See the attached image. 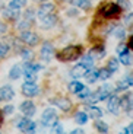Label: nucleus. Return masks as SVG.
I'll return each instance as SVG.
<instances>
[{
  "label": "nucleus",
  "mask_w": 133,
  "mask_h": 134,
  "mask_svg": "<svg viewBox=\"0 0 133 134\" xmlns=\"http://www.w3.org/2000/svg\"><path fill=\"white\" fill-rule=\"evenodd\" d=\"M54 55V50H53V45L50 42H44L43 44V48H41V60L43 61H50Z\"/></svg>",
  "instance_id": "obj_10"
},
{
  "label": "nucleus",
  "mask_w": 133,
  "mask_h": 134,
  "mask_svg": "<svg viewBox=\"0 0 133 134\" xmlns=\"http://www.w3.org/2000/svg\"><path fill=\"white\" fill-rule=\"evenodd\" d=\"M10 50L9 47V44H3V42H0V58H3L4 55L7 54V51Z\"/></svg>",
  "instance_id": "obj_34"
},
{
  "label": "nucleus",
  "mask_w": 133,
  "mask_h": 134,
  "mask_svg": "<svg viewBox=\"0 0 133 134\" xmlns=\"http://www.w3.org/2000/svg\"><path fill=\"white\" fill-rule=\"evenodd\" d=\"M22 73H23V67L21 66V64H15V66L10 69V71H9V77L15 80V79H19Z\"/></svg>",
  "instance_id": "obj_18"
},
{
  "label": "nucleus",
  "mask_w": 133,
  "mask_h": 134,
  "mask_svg": "<svg viewBox=\"0 0 133 134\" xmlns=\"http://www.w3.org/2000/svg\"><path fill=\"white\" fill-rule=\"evenodd\" d=\"M21 55H22V58L25 61H29L31 58H32L34 54H32V51H31V50H21Z\"/></svg>",
  "instance_id": "obj_35"
},
{
  "label": "nucleus",
  "mask_w": 133,
  "mask_h": 134,
  "mask_svg": "<svg viewBox=\"0 0 133 134\" xmlns=\"http://www.w3.org/2000/svg\"><path fill=\"white\" fill-rule=\"evenodd\" d=\"M22 93L28 98H34L40 93V87L35 83H31V82H25L22 85Z\"/></svg>",
  "instance_id": "obj_6"
},
{
  "label": "nucleus",
  "mask_w": 133,
  "mask_h": 134,
  "mask_svg": "<svg viewBox=\"0 0 133 134\" xmlns=\"http://www.w3.org/2000/svg\"><path fill=\"white\" fill-rule=\"evenodd\" d=\"M82 64H85V66L88 67V69H91V67L94 66V58L91 54H88V55H85V57H82V61H80Z\"/></svg>",
  "instance_id": "obj_30"
},
{
  "label": "nucleus",
  "mask_w": 133,
  "mask_h": 134,
  "mask_svg": "<svg viewBox=\"0 0 133 134\" xmlns=\"http://www.w3.org/2000/svg\"><path fill=\"white\" fill-rule=\"evenodd\" d=\"M127 87H129V83H127L126 79H123V80H120L119 83H117V87H116V89L120 92V91H126Z\"/></svg>",
  "instance_id": "obj_38"
},
{
  "label": "nucleus",
  "mask_w": 133,
  "mask_h": 134,
  "mask_svg": "<svg viewBox=\"0 0 133 134\" xmlns=\"http://www.w3.org/2000/svg\"><path fill=\"white\" fill-rule=\"evenodd\" d=\"M113 95V86L111 85H103V86L96 91V96H98V100H104L107 98Z\"/></svg>",
  "instance_id": "obj_13"
},
{
  "label": "nucleus",
  "mask_w": 133,
  "mask_h": 134,
  "mask_svg": "<svg viewBox=\"0 0 133 134\" xmlns=\"http://www.w3.org/2000/svg\"><path fill=\"white\" fill-rule=\"evenodd\" d=\"M89 70L85 64H82V63H79V64H76V66L70 70V74H72V77H75V79H79V77H83L85 76V73Z\"/></svg>",
  "instance_id": "obj_14"
},
{
  "label": "nucleus",
  "mask_w": 133,
  "mask_h": 134,
  "mask_svg": "<svg viewBox=\"0 0 133 134\" xmlns=\"http://www.w3.org/2000/svg\"><path fill=\"white\" fill-rule=\"evenodd\" d=\"M31 24H32L31 20H27V19H23V20H21L19 24L16 25V28H18V29H21V31H27L28 28L31 26Z\"/></svg>",
  "instance_id": "obj_31"
},
{
  "label": "nucleus",
  "mask_w": 133,
  "mask_h": 134,
  "mask_svg": "<svg viewBox=\"0 0 133 134\" xmlns=\"http://www.w3.org/2000/svg\"><path fill=\"white\" fill-rule=\"evenodd\" d=\"M35 109H37V108H35V104H34L32 100H25V102H22L21 107H19V111L27 118L32 117V115L35 114Z\"/></svg>",
  "instance_id": "obj_7"
},
{
  "label": "nucleus",
  "mask_w": 133,
  "mask_h": 134,
  "mask_svg": "<svg viewBox=\"0 0 133 134\" xmlns=\"http://www.w3.org/2000/svg\"><path fill=\"white\" fill-rule=\"evenodd\" d=\"M104 48H94V50H91L89 51V54L92 55V58L95 60V58H103V55H104Z\"/></svg>",
  "instance_id": "obj_29"
},
{
  "label": "nucleus",
  "mask_w": 133,
  "mask_h": 134,
  "mask_svg": "<svg viewBox=\"0 0 133 134\" xmlns=\"http://www.w3.org/2000/svg\"><path fill=\"white\" fill-rule=\"evenodd\" d=\"M69 2L75 7H79V9H83V10H88L91 7V0H69Z\"/></svg>",
  "instance_id": "obj_20"
},
{
  "label": "nucleus",
  "mask_w": 133,
  "mask_h": 134,
  "mask_svg": "<svg viewBox=\"0 0 133 134\" xmlns=\"http://www.w3.org/2000/svg\"><path fill=\"white\" fill-rule=\"evenodd\" d=\"M123 131H124V134H133V124H130L129 127H126Z\"/></svg>",
  "instance_id": "obj_43"
},
{
  "label": "nucleus",
  "mask_w": 133,
  "mask_h": 134,
  "mask_svg": "<svg viewBox=\"0 0 133 134\" xmlns=\"http://www.w3.org/2000/svg\"><path fill=\"white\" fill-rule=\"evenodd\" d=\"M82 87H83V85L80 83V82L73 80V82H70V85H69V91L72 92V93H78L79 91H82Z\"/></svg>",
  "instance_id": "obj_23"
},
{
  "label": "nucleus",
  "mask_w": 133,
  "mask_h": 134,
  "mask_svg": "<svg viewBox=\"0 0 133 134\" xmlns=\"http://www.w3.org/2000/svg\"><path fill=\"white\" fill-rule=\"evenodd\" d=\"M51 134H63V127H62V124L56 122L54 125H51Z\"/></svg>",
  "instance_id": "obj_36"
},
{
  "label": "nucleus",
  "mask_w": 133,
  "mask_h": 134,
  "mask_svg": "<svg viewBox=\"0 0 133 134\" xmlns=\"http://www.w3.org/2000/svg\"><path fill=\"white\" fill-rule=\"evenodd\" d=\"M53 10H54V4L53 3H43L40 6V9H38L37 15H38V18H43V16H45V15L53 13Z\"/></svg>",
  "instance_id": "obj_17"
},
{
  "label": "nucleus",
  "mask_w": 133,
  "mask_h": 134,
  "mask_svg": "<svg viewBox=\"0 0 133 134\" xmlns=\"http://www.w3.org/2000/svg\"><path fill=\"white\" fill-rule=\"evenodd\" d=\"M13 96H15V92L12 86L4 85V86L0 87V100H10L13 99Z\"/></svg>",
  "instance_id": "obj_12"
},
{
  "label": "nucleus",
  "mask_w": 133,
  "mask_h": 134,
  "mask_svg": "<svg viewBox=\"0 0 133 134\" xmlns=\"http://www.w3.org/2000/svg\"><path fill=\"white\" fill-rule=\"evenodd\" d=\"M53 104L56 105L57 108H60L62 111H69L70 108H72L70 100L66 99V98H54V99H53Z\"/></svg>",
  "instance_id": "obj_15"
},
{
  "label": "nucleus",
  "mask_w": 133,
  "mask_h": 134,
  "mask_svg": "<svg viewBox=\"0 0 133 134\" xmlns=\"http://www.w3.org/2000/svg\"><path fill=\"white\" fill-rule=\"evenodd\" d=\"M56 24H57V16L53 13L40 18V26L43 28V29H50V28H53Z\"/></svg>",
  "instance_id": "obj_8"
},
{
  "label": "nucleus",
  "mask_w": 133,
  "mask_h": 134,
  "mask_svg": "<svg viewBox=\"0 0 133 134\" xmlns=\"http://www.w3.org/2000/svg\"><path fill=\"white\" fill-rule=\"evenodd\" d=\"M119 63L124 64V66H130V64L133 63V57L129 53V47H127L126 50H123L121 53H119Z\"/></svg>",
  "instance_id": "obj_16"
},
{
  "label": "nucleus",
  "mask_w": 133,
  "mask_h": 134,
  "mask_svg": "<svg viewBox=\"0 0 133 134\" xmlns=\"http://www.w3.org/2000/svg\"><path fill=\"white\" fill-rule=\"evenodd\" d=\"M57 122V112L54 108H47L43 111V115H41V124L44 127H51Z\"/></svg>",
  "instance_id": "obj_2"
},
{
  "label": "nucleus",
  "mask_w": 133,
  "mask_h": 134,
  "mask_svg": "<svg viewBox=\"0 0 133 134\" xmlns=\"http://www.w3.org/2000/svg\"><path fill=\"white\" fill-rule=\"evenodd\" d=\"M18 128L25 134H32V133H35V130H37V124H35L34 121H31L29 118L25 117V118H22V120H19Z\"/></svg>",
  "instance_id": "obj_4"
},
{
  "label": "nucleus",
  "mask_w": 133,
  "mask_h": 134,
  "mask_svg": "<svg viewBox=\"0 0 133 134\" xmlns=\"http://www.w3.org/2000/svg\"><path fill=\"white\" fill-rule=\"evenodd\" d=\"M27 6V0H10L9 7H13V9H21V7Z\"/></svg>",
  "instance_id": "obj_27"
},
{
  "label": "nucleus",
  "mask_w": 133,
  "mask_h": 134,
  "mask_svg": "<svg viewBox=\"0 0 133 134\" xmlns=\"http://www.w3.org/2000/svg\"><path fill=\"white\" fill-rule=\"evenodd\" d=\"M120 12H121V9L119 7V4H117V3H107V4H104V6L101 7V10H100L101 16L105 18V19L116 18Z\"/></svg>",
  "instance_id": "obj_3"
},
{
  "label": "nucleus",
  "mask_w": 133,
  "mask_h": 134,
  "mask_svg": "<svg viewBox=\"0 0 133 134\" xmlns=\"http://www.w3.org/2000/svg\"><path fill=\"white\" fill-rule=\"evenodd\" d=\"M113 35L117 40H124V37H126V29H124V26H116L113 29Z\"/></svg>",
  "instance_id": "obj_22"
},
{
  "label": "nucleus",
  "mask_w": 133,
  "mask_h": 134,
  "mask_svg": "<svg viewBox=\"0 0 133 134\" xmlns=\"http://www.w3.org/2000/svg\"><path fill=\"white\" fill-rule=\"evenodd\" d=\"M6 31H7V25L3 24V22H0V35L6 34Z\"/></svg>",
  "instance_id": "obj_41"
},
{
  "label": "nucleus",
  "mask_w": 133,
  "mask_h": 134,
  "mask_svg": "<svg viewBox=\"0 0 133 134\" xmlns=\"http://www.w3.org/2000/svg\"><path fill=\"white\" fill-rule=\"evenodd\" d=\"M95 128H96V131H100L101 134H107V133H108V124H105L104 121H96V122H95Z\"/></svg>",
  "instance_id": "obj_25"
},
{
  "label": "nucleus",
  "mask_w": 133,
  "mask_h": 134,
  "mask_svg": "<svg viewBox=\"0 0 133 134\" xmlns=\"http://www.w3.org/2000/svg\"><path fill=\"white\" fill-rule=\"evenodd\" d=\"M3 112H4V114H12V112H13V107H12V105H7V107H4V108H3Z\"/></svg>",
  "instance_id": "obj_42"
},
{
  "label": "nucleus",
  "mask_w": 133,
  "mask_h": 134,
  "mask_svg": "<svg viewBox=\"0 0 133 134\" xmlns=\"http://www.w3.org/2000/svg\"><path fill=\"white\" fill-rule=\"evenodd\" d=\"M82 54V47L80 45H69V47L63 48L57 54V58L62 61H72V60H76Z\"/></svg>",
  "instance_id": "obj_1"
},
{
  "label": "nucleus",
  "mask_w": 133,
  "mask_h": 134,
  "mask_svg": "<svg viewBox=\"0 0 133 134\" xmlns=\"http://www.w3.org/2000/svg\"><path fill=\"white\" fill-rule=\"evenodd\" d=\"M67 2H69V0H67Z\"/></svg>",
  "instance_id": "obj_48"
},
{
  "label": "nucleus",
  "mask_w": 133,
  "mask_h": 134,
  "mask_svg": "<svg viewBox=\"0 0 133 134\" xmlns=\"http://www.w3.org/2000/svg\"><path fill=\"white\" fill-rule=\"evenodd\" d=\"M75 120H76L78 124L83 125V124H86V121H88V114H85V112H78L76 117H75Z\"/></svg>",
  "instance_id": "obj_28"
},
{
  "label": "nucleus",
  "mask_w": 133,
  "mask_h": 134,
  "mask_svg": "<svg viewBox=\"0 0 133 134\" xmlns=\"http://www.w3.org/2000/svg\"><path fill=\"white\" fill-rule=\"evenodd\" d=\"M21 41L22 42H25L27 45H37L38 41H40V38H38V35L35 32H31V31H22V34H21Z\"/></svg>",
  "instance_id": "obj_5"
},
{
  "label": "nucleus",
  "mask_w": 133,
  "mask_h": 134,
  "mask_svg": "<svg viewBox=\"0 0 133 134\" xmlns=\"http://www.w3.org/2000/svg\"><path fill=\"white\" fill-rule=\"evenodd\" d=\"M117 4H119L120 9H124V10H129L132 7L130 0H117Z\"/></svg>",
  "instance_id": "obj_32"
},
{
  "label": "nucleus",
  "mask_w": 133,
  "mask_h": 134,
  "mask_svg": "<svg viewBox=\"0 0 133 134\" xmlns=\"http://www.w3.org/2000/svg\"><path fill=\"white\" fill-rule=\"evenodd\" d=\"M2 121H3V117H2V114H0V124H2Z\"/></svg>",
  "instance_id": "obj_45"
},
{
  "label": "nucleus",
  "mask_w": 133,
  "mask_h": 134,
  "mask_svg": "<svg viewBox=\"0 0 133 134\" xmlns=\"http://www.w3.org/2000/svg\"><path fill=\"white\" fill-rule=\"evenodd\" d=\"M89 93H91V91L88 89V87H85V86H83V87H82V91H79L76 95L80 98V99H85V98H88V96H89Z\"/></svg>",
  "instance_id": "obj_37"
},
{
  "label": "nucleus",
  "mask_w": 133,
  "mask_h": 134,
  "mask_svg": "<svg viewBox=\"0 0 133 134\" xmlns=\"http://www.w3.org/2000/svg\"><path fill=\"white\" fill-rule=\"evenodd\" d=\"M111 74L113 73H111L107 67L105 69H100V70H98V79H101V80H108Z\"/></svg>",
  "instance_id": "obj_26"
},
{
  "label": "nucleus",
  "mask_w": 133,
  "mask_h": 134,
  "mask_svg": "<svg viewBox=\"0 0 133 134\" xmlns=\"http://www.w3.org/2000/svg\"><path fill=\"white\" fill-rule=\"evenodd\" d=\"M34 18H35V10H34V9H27V10H25V13H23V19L31 20V22H32Z\"/></svg>",
  "instance_id": "obj_33"
},
{
  "label": "nucleus",
  "mask_w": 133,
  "mask_h": 134,
  "mask_svg": "<svg viewBox=\"0 0 133 134\" xmlns=\"http://www.w3.org/2000/svg\"><path fill=\"white\" fill-rule=\"evenodd\" d=\"M35 2H45V0H35Z\"/></svg>",
  "instance_id": "obj_46"
},
{
  "label": "nucleus",
  "mask_w": 133,
  "mask_h": 134,
  "mask_svg": "<svg viewBox=\"0 0 133 134\" xmlns=\"http://www.w3.org/2000/svg\"><path fill=\"white\" fill-rule=\"evenodd\" d=\"M107 69L111 71V73H116L119 70V60L117 58H110L108 60V64H107Z\"/></svg>",
  "instance_id": "obj_24"
},
{
  "label": "nucleus",
  "mask_w": 133,
  "mask_h": 134,
  "mask_svg": "<svg viewBox=\"0 0 133 134\" xmlns=\"http://www.w3.org/2000/svg\"><path fill=\"white\" fill-rule=\"evenodd\" d=\"M107 108L111 114L117 115L120 112V98L117 95H110L108 96V104H107Z\"/></svg>",
  "instance_id": "obj_9"
},
{
  "label": "nucleus",
  "mask_w": 133,
  "mask_h": 134,
  "mask_svg": "<svg viewBox=\"0 0 133 134\" xmlns=\"http://www.w3.org/2000/svg\"><path fill=\"white\" fill-rule=\"evenodd\" d=\"M69 134H85V133H83V130H80V128H76V130L70 131Z\"/></svg>",
  "instance_id": "obj_44"
},
{
  "label": "nucleus",
  "mask_w": 133,
  "mask_h": 134,
  "mask_svg": "<svg viewBox=\"0 0 133 134\" xmlns=\"http://www.w3.org/2000/svg\"><path fill=\"white\" fill-rule=\"evenodd\" d=\"M88 117L94 118V120H98V118L103 117V109L101 108H96V107H92V105H88Z\"/></svg>",
  "instance_id": "obj_19"
},
{
  "label": "nucleus",
  "mask_w": 133,
  "mask_h": 134,
  "mask_svg": "<svg viewBox=\"0 0 133 134\" xmlns=\"http://www.w3.org/2000/svg\"><path fill=\"white\" fill-rule=\"evenodd\" d=\"M85 77H86V82H88V83H94V82L98 80V70L91 67L89 70L85 73Z\"/></svg>",
  "instance_id": "obj_21"
},
{
  "label": "nucleus",
  "mask_w": 133,
  "mask_h": 134,
  "mask_svg": "<svg viewBox=\"0 0 133 134\" xmlns=\"http://www.w3.org/2000/svg\"><path fill=\"white\" fill-rule=\"evenodd\" d=\"M2 15H3V18L7 20H18L21 16V9H13V7L2 9Z\"/></svg>",
  "instance_id": "obj_11"
},
{
  "label": "nucleus",
  "mask_w": 133,
  "mask_h": 134,
  "mask_svg": "<svg viewBox=\"0 0 133 134\" xmlns=\"http://www.w3.org/2000/svg\"><path fill=\"white\" fill-rule=\"evenodd\" d=\"M124 24H126V26H133V13H129L124 18Z\"/></svg>",
  "instance_id": "obj_39"
},
{
  "label": "nucleus",
  "mask_w": 133,
  "mask_h": 134,
  "mask_svg": "<svg viewBox=\"0 0 133 134\" xmlns=\"http://www.w3.org/2000/svg\"><path fill=\"white\" fill-rule=\"evenodd\" d=\"M120 134H124V131H121V133H120Z\"/></svg>",
  "instance_id": "obj_47"
},
{
  "label": "nucleus",
  "mask_w": 133,
  "mask_h": 134,
  "mask_svg": "<svg viewBox=\"0 0 133 134\" xmlns=\"http://www.w3.org/2000/svg\"><path fill=\"white\" fill-rule=\"evenodd\" d=\"M25 79H27V82H31V83H35V80H37V73L25 74Z\"/></svg>",
  "instance_id": "obj_40"
}]
</instances>
